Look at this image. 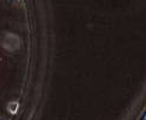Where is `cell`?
Instances as JSON below:
<instances>
[{
    "instance_id": "3",
    "label": "cell",
    "mask_w": 146,
    "mask_h": 120,
    "mask_svg": "<svg viewBox=\"0 0 146 120\" xmlns=\"http://www.w3.org/2000/svg\"><path fill=\"white\" fill-rule=\"evenodd\" d=\"M0 120H10L9 118H5V117H0Z\"/></svg>"
},
{
    "instance_id": "1",
    "label": "cell",
    "mask_w": 146,
    "mask_h": 120,
    "mask_svg": "<svg viewBox=\"0 0 146 120\" xmlns=\"http://www.w3.org/2000/svg\"><path fill=\"white\" fill-rule=\"evenodd\" d=\"M0 45L6 53H15L21 49V39L16 34L5 33L0 39Z\"/></svg>"
},
{
    "instance_id": "4",
    "label": "cell",
    "mask_w": 146,
    "mask_h": 120,
    "mask_svg": "<svg viewBox=\"0 0 146 120\" xmlns=\"http://www.w3.org/2000/svg\"><path fill=\"white\" fill-rule=\"evenodd\" d=\"M143 120H146V113H145V115H144V118H143Z\"/></svg>"
},
{
    "instance_id": "2",
    "label": "cell",
    "mask_w": 146,
    "mask_h": 120,
    "mask_svg": "<svg viewBox=\"0 0 146 120\" xmlns=\"http://www.w3.org/2000/svg\"><path fill=\"white\" fill-rule=\"evenodd\" d=\"M19 108H21V102L18 98H11L10 101H7V103L5 105V111L9 115H16V114L19 112Z\"/></svg>"
}]
</instances>
